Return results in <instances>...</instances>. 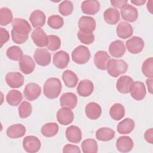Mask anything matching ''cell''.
<instances>
[{
  "mask_svg": "<svg viewBox=\"0 0 153 153\" xmlns=\"http://www.w3.org/2000/svg\"><path fill=\"white\" fill-rule=\"evenodd\" d=\"M128 2V1L127 0H114L111 1V5L114 7L115 8H122L124 7Z\"/></svg>",
  "mask_w": 153,
  "mask_h": 153,
  "instance_id": "7dc6e473",
  "label": "cell"
},
{
  "mask_svg": "<svg viewBox=\"0 0 153 153\" xmlns=\"http://www.w3.org/2000/svg\"><path fill=\"white\" fill-rule=\"evenodd\" d=\"M5 81L10 87L17 88L23 85L25 78L20 72H9L5 76Z\"/></svg>",
  "mask_w": 153,
  "mask_h": 153,
  "instance_id": "7c38bea8",
  "label": "cell"
},
{
  "mask_svg": "<svg viewBox=\"0 0 153 153\" xmlns=\"http://www.w3.org/2000/svg\"><path fill=\"white\" fill-rule=\"evenodd\" d=\"M18 112L19 115L21 118H27L32 114V106L29 102L27 101H23L19 105Z\"/></svg>",
  "mask_w": 153,
  "mask_h": 153,
  "instance_id": "ab89813d",
  "label": "cell"
},
{
  "mask_svg": "<svg viewBox=\"0 0 153 153\" xmlns=\"http://www.w3.org/2000/svg\"><path fill=\"white\" fill-rule=\"evenodd\" d=\"M41 146L40 140L35 136H26L23 140V147L27 152H37L40 149Z\"/></svg>",
  "mask_w": 153,
  "mask_h": 153,
  "instance_id": "5b68a950",
  "label": "cell"
},
{
  "mask_svg": "<svg viewBox=\"0 0 153 153\" xmlns=\"http://www.w3.org/2000/svg\"><path fill=\"white\" fill-rule=\"evenodd\" d=\"M126 45L129 53L133 54H136L140 53L143 50L145 46V43L142 38L134 36L126 41Z\"/></svg>",
  "mask_w": 153,
  "mask_h": 153,
  "instance_id": "8992f818",
  "label": "cell"
},
{
  "mask_svg": "<svg viewBox=\"0 0 153 153\" xmlns=\"http://www.w3.org/2000/svg\"><path fill=\"white\" fill-rule=\"evenodd\" d=\"M41 93V88L36 83L30 82L26 86L23 91L25 98L29 101H33L38 99Z\"/></svg>",
  "mask_w": 153,
  "mask_h": 153,
  "instance_id": "ba28073f",
  "label": "cell"
},
{
  "mask_svg": "<svg viewBox=\"0 0 153 153\" xmlns=\"http://www.w3.org/2000/svg\"><path fill=\"white\" fill-rule=\"evenodd\" d=\"M82 11L88 15L96 14L100 9V3L96 0L84 1L81 4Z\"/></svg>",
  "mask_w": 153,
  "mask_h": 153,
  "instance_id": "d4e9b609",
  "label": "cell"
},
{
  "mask_svg": "<svg viewBox=\"0 0 153 153\" xmlns=\"http://www.w3.org/2000/svg\"><path fill=\"white\" fill-rule=\"evenodd\" d=\"M6 55L10 60L19 61L20 59L23 56V52L19 47L13 45L9 47L7 50Z\"/></svg>",
  "mask_w": 153,
  "mask_h": 153,
  "instance_id": "8d00e7d4",
  "label": "cell"
},
{
  "mask_svg": "<svg viewBox=\"0 0 153 153\" xmlns=\"http://www.w3.org/2000/svg\"><path fill=\"white\" fill-rule=\"evenodd\" d=\"M59 128V127L56 123H48L42 126L41 132L44 136L51 137L57 134Z\"/></svg>",
  "mask_w": 153,
  "mask_h": 153,
  "instance_id": "836d02e7",
  "label": "cell"
},
{
  "mask_svg": "<svg viewBox=\"0 0 153 153\" xmlns=\"http://www.w3.org/2000/svg\"><path fill=\"white\" fill-rule=\"evenodd\" d=\"M152 4H153V1L152 0H151V1H149L147 2V5H146L148 10L151 14L152 13Z\"/></svg>",
  "mask_w": 153,
  "mask_h": 153,
  "instance_id": "816d5d0a",
  "label": "cell"
},
{
  "mask_svg": "<svg viewBox=\"0 0 153 153\" xmlns=\"http://www.w3.org/2000/svg\"><path fill=\"white\" fill-rule=\"evenodd\" d=\"M77 102V96L75 94L71 92L63 93L60 98V106L62 107H67L71 109L76 107Z\"/></svg>",
  "mask_w": 153,
  "mask_h": 153,
  "instance_id": "7402d4cb",
  "label": "cell"
},
{
  "mask_svg": "<svg viewBox=\"0 0 153 153\" xmlns=\"http://www.w3.org/2000/svg\"><path fill=\"white\" fill-rule=\"evenodd\" d=\"M62 78L65 85L69 88L75 87L78 82L77 75L71 70L65 71L62 74Z\"/></svg>",
  "mask_w": 153,
  "mask_h": 153,
  "instance_id": "1f68e13d",
  "label": "cell"
},
{
  "mask_svg": "<svg viewBox=\"0 0 153 153\" xmlns=\"http://www.w3.org/2000/svg\"><path fill=\"white\" fill-rule=\"evenodd\" d=\"M12 27L11 35L14 43L22 44L27 40L28 34L30 32L32 27L26 20L15 18L12 22Z\"/></svg>",
  "mask_w": 153,
  "mask_h": 153,
  "instance_id": "6da1fadb",
  "label": "cell"
},
{
  "mask_svg": "<svg viewBox=\"0 0 153 153\" xmlns=\"http://www.w3.org/2000/svg\"><path fill=\"white\" fill-rule=\"evenodd\" d=\"M72 60L79 65L87 63L91 57L90 52L88 47L84 45H79L76 47L72 52Z\"/></svg>",
  "mask_w": 153,
  "mask_h": 153,
  "instance_id": "277c9868",
  "label": "cell"
},
{
  "mask_svg": "<svg viewBox=\"0 0 153 153\" xmlns=\"http://www.w3.org/2000/svg\"><path fill=\"white\" fill-rule=\"evenodd\" d=\"M48 25L52 29H60L64 24L63 19L59 15H52L48 18Z\"/></svg>",
  "mask_w": 153,
  "mask_h": 153,
  "instance_id": "60d3db41",
  "label": "cell"
},
{
  "mask_svg": "<svg viewBox=\"0 0 153 153\" xmlns=\"http://www.w3.org/2000/svg\"><path fill=\"white\" fill-rule=\"evenodd\" d=\"M31 38L33 43L38 47H47L48 44V36L41 27L36 28L32 31Z\"/></svg>",
  "mask_w": 153,
  "mask_h": 153,
  "instance_id": "30bf717a",
  "label": "cell"
},
{
  "mask_svg": "<svg viewBox=\"0 0 153 153\" xmlns=\"http://www.w3.org/2000/svg\"><path fill=\"white\" fill-rule=\"evenodd\" d=\"M65 136L69 142L78 143L81 140L82 132L78 126L72 125L66 129Z\"/></svg>",
  "mask_w": 153,
  "mask_h": 153,
  "instance_id": "ac0fdd59",
  "label": "cell"
},
{
  "mask_svg": "<svg viewBox=\"0 0 153 153\" xmlns=\"http://www.w3.org/2000/svg\"><path fill=\"white\" fill-rule=\"evenodd\" d=\"M59 13L63 16H68L74 11V5L71 1H63L59 5Z\"/></svg>",
  "mask_w": 153,
  "mask_h": 153,
  "instance_id": "b9f144b4",
  "label": "cell"
},
{
  "mask_svg": "<svg viewBox=\"0 0 153 153\" xmlns=\"http://www.w3.org/2000/svg\"><path fill=\"white\" fill-rule=\"evenodd\" d=\"M81 148L84 153H96L98 151L97 143L93 139H87L82 141Z\"/></svg>",
  "mask_w": 153,
  "mask_h": 153,
  "instance_id": "d590c367",
  "label": "cell"
},
{
  "mask_svg": "<svg viewBox=\"0 0 153 153\" xmlns=\"http://www.w3.org/2000/svg\"><path fill=\"white\" fill-rule=\"evenodd\" d=\"M13 19V13L10 9L7 7L1 8L0 10V25L7 26L10 24Z\"/></svg>",
  "mask_w": 153,
  "mask_h": 153,
  "instance_id": "74e56055",
  "label": "cell"
},
{
  "mask_svg": "<svg viewBox=\"0 0 153 153\" xmlns=\"http://www.w3.org/2000/svg\"><path fill=\"white\" fill-rule=\"evenodd\" d=\"M1 33V47L3 46L10 39V34L7 30L3 27H0Z\"/></svg>",
  "mask_w": 153,
  "mask_h": 153,
  "instance_id": "bcb514c9",
  "label": "cell"
},
{
  "mask_svg": "<svg viewBox=\"0 0 153 153\" xmlns=\"http://www.w3.org/2000/svg\"><path fill=\"white\" fill-rule=\"evenodd\" d=\"M116 148L121 152H130L133 148V141L129 136H120L117 140Z\"/></svg>",
  "mask_w": 153,
  "mask_h": 153,
  "instance_id": "44dd1931",
  "label": "cell"
},
{
  "mask_svg": "<svg viewBox=\"0 0 153 153\" xmlns=\"http://www.w3.org/2000/svg\"><path fill=\"white\" fill-rule=\"evenodd\" d=\"M115 131L109 127H101L96 132V137L98 140L107 142L112 140L115 136Z\"/></svg>",
  "mask_w": 153,
  "mask_h": 153,
  "instance_id": "4dcf8cb0",
  "label": "cell"
},
{
  "mask_svg": "<svg viewBox=\"0 0 153 153\" xmlns=\"http://www.w3.org/2000/svg\"><path fill=\"white\" fill-rule=\"evenodd\" d=\"M33 58L35 62L39 66H46L51 62V54L45 48H37L35 50Z\"/></svg>",
  "mask_w": 153,
  "mask_h": 153,
  "instance_id": "9c48e42d",
  "label": "cell"
},
{
  "mask_svg": "<svg viewBox=\"0 0 153 153\" xmlns=\"http://www.w3.org/2000/svg\"><path fill=\"white\" fill-rule=\"evenodd\" d=\"M142 74L147 78L152 79L153 78V58L146 59L142 65Z\"/></svg>",
  "mask_w": 153,
  "mask_h": 153,
  "instance_id": "f35d334b",
  "label": "cell"
},
{
  "mask_svg": "<svg viewBox=\"0 0 153 153\" xmlns=\"http://www.w3.org/2000/svg\"><path fill=\"white\" fill-rule=\"evenodd\" d=\"M57 121L62 125L67 126L73 122L74 112L71 109L67 107H62L56 114Z\"/></svg>",
  "mask_w": 153,
  "mask_h": 153,
  "instance_id": "52a82bcc",
  "label": "cell"
},
{
  "mask_svg": "<svg viewBox=\"0 0 153 153\" xmlns=\"http://www.w3.org/2000/svg\"><path fill=\"white\" fill-rule=\"evenodd\" d=\"M48 42L47 48L52 51H54L60 48L61 45L60 38L54 35H50L48 36Z\"/></svg>",
  "mask_w": 153,
  "mask_h": 153,
  "instance_id": "ee69618b",
  "label": "cell"
},
{
  "mask_svg": "<svg viewBox=\"0 0 153 153\" xmlns=\"http://www.w3.org/2000/svg\"><path fill=\"white\" fill-rule=\"evenodd\" d=\"M78 38L81 43L89 45L94 41V35L91 32H85L79 30L77 33Z\"/></svg>",
  "mask_w": 153,
  "mask_h": 153,
  "instance_id": "7bdbcfd3",
  "label": "cell"
},
{
  "mask_svg": "<svg viewBox=\"0 0 153 153\" xmlns=\"http://www.w3.org/2000/svg\"><path fill=\"white\" fill-rule=\"evenodd\" d=\"M96 20L90 16H81L78 20V27L79 30L93 32L96 29Z\"/></svg>",
  "mask_w": 153,
  "mask_h": 153,
  "instance_id": "ffe728a7",
  "label": "cell"
},
{
  "mask_svg": "<svg viewBox=\"0 0 153 153\" xmlns=\"http://www.w3.org/2000/svg\"><path fill=\"white\" fill-rule=\"evenodd\" d=\"M116 32L117 36L120 38L125 39L132 36L133 33V29L130 23L125 22H122L117 25Z\"/></svg>",
  "mask_w": 153,
  "mask_h": 153,
  "instance_id": "83f0119b",
  "label": "cell"
},
{
  "mask_svg": "<svg viewBox=\"0 0 153 153\" xmlns=\"http://www.w3.org/2000/svg\"><path fill=\"white\" fill-rule=\"evenodd\" d=\"M23 99L22 94L17 90H10L6 96V101L11 106H17L22 102Z\"/></svg>",
  "mask_w": 153,
  "mask_h": 153,
  "instance_id": "e575fe53",
  "label": "cell"
},
{
  "mask_svg": "<svg viewBox=\"0 0 153 153\" xmlns=\"http://www.w3.org/2000/svg\"><path fill=\"white\" fill-rule=\"evenodd\" d=\"M120 14L124 20L131 23L135 22L138 17L137 8L128 4L121 9Z\"/></svg>",
  "mask_w": 153,
  "mask_h": 153,
  "instance_id": "4fadbf2b",
  "label": "cell"
},
{
  "mask_svg": "<svg viewBox=\"0 0 153 153\" xmlns=\"http://www.w3.org/2000/svg\"><path fill=\"white\" fill-rule=\"evenodd\" d=\"M110 55L115 58L121 57L126 51L124 43L121 40H115L112 42L108 49Z\"/></svg>",
  "mask_w": 153,
  "mask_h": 153,
  "instance_id": "5bb4252c",
  "label": "cell"
},
{
  "mask_svg": "<svg viewBox=\"0 0 153 153\" xmlns=\"http://www.w3.org/2000/svg\"><path fill=\"white\" fill-rule=\"evenodd\" d=\"M26 127L22 124H15L7 129V135L11 139H17L23 137L26 133Z\"/></svg>",
  "mask_w": 153,
  "mask_h": 153,
  "instance_id": "484cf974",
  "label": "cell"
},
{
  "mask_svg": "<svg viewBox=\"0 0 153 153\" xmlns=\"http://www.w3.org/2000/svg\"><path fill=\"white\" fill-rule=\"evenodd\" d=\"M46 16L45 13L39 10L33 11L30 15L29 21L35 28L42 27L45 23Z\"/></svg>",
  "mask_w": 153,
  "mask_h": 153,
  "instance_id": "603a6c76",
  "label": "cell"
},
{
  "mask_svg": "<svg viewBox=\"0 0 153 153\" xmlns=\"http://www.w3.org/2000/svg\"><path fill=\"white\" fill-rule=\"evenodd\" d=\"M109 59L110 56L106 51L100 50L96 52L94 56V63L97 68L104 71L106 69Z\"/></svg>",
  "mask_w": 153,
  "mask_h": 153,
  "instance_id": "d6986e66",
  "label": "cell"
},
{
  "mask_svg": "<svg viewBox=\"0 0 153 153\" xmlns=\"http://www.w3.org/2000/svg\"><path fill=\"white\" fill-rule=\"evenodd\" d=\"M63 153H68V152H75V153H80L81 150L79 148L75 145L72 144H66L64 146L63 148Z\"/></svg>",
  "mask_w": 153,
  "mask_h": 153,
  "instance_id": "f6af8a7d",
  "label": "cell"
},
{
  "mask_svg": "<svg viewBox=\"0 0 153 153\" xmlns=\"http://www.w3.org/2000/svg\"><path fill=\"white\" fill-rule=\"evenodd\" d=\"M133 83L134 81L132 78L128 75H123L118 79L116 87L120 93L127 94L130 93Z\"/></svg>",
  "mask_w": 153,
  "mask_h": 153,
  "instance_id": "8fae6325",
  "label": "cell"
},
{
  "mask_svg": "<svg viewBox=\"0 0 153 153\" xmlns=\"http://www.w3.org/2000/svg\"><path fill=\"white\" fill-rule=\"evenodd\" d=\"M94 90V84L89 79L81 81L77 86V93L82 97L90 96Z\"/></svg>",
  "mask_w": 153,
  "mask_h": 153,
  "instance_id": "4316f807",
  "label": "cell"
},
{
  "mask_svg": "<svg viewBox=\"0 0 153 153\" xmlns=\"http://www.w3.org/2000/svg\"><path fill=\"white\" fill-rule=\"evenodd\" d=\"M20 70L24 74L32 73L35 68V63L33 59L28 55H23L19 62Z\"/></svg>",
  "mask_w": 153,
  "mask_h": 153,
  "instance_id": "2e32d148",
  "label": "cell"
},
{
  "mask_svg": "<svg viewBox=\"0 0 153 153\" xmlns=\"http://www.w3.org/2000/svg\"><path fill=\"white\" fill-rule=\"evenodd\" d=\"M86 116L90 120H95L98 119L102 114V108L96 102L88 103L85 108Z\"/></svg>",
  "mask_w": 153,
  "mask_h": 153,
  "instance_id": "cb8c5ba5",
  "label": "cell"
},
{
  "mask_svg": "<svg viewBox=\"0 0 153 153\" xmlns=\"http://www.w3.org/2000/svg\"><path fill=\"white\" fill-rule=\"evenodd\" d=\"M144 138L145 140L150 144L153 143V128H151L147 130L144 134Z\"/></svg>",
  "mask_w": 153,
  "mask_h": 153,
  "instance_id": "c3c4849f",
  "label": "cell"
},
{
  "mask_svg": "<svg viewBox=\"0 0 153 153\" xmlns=\"http://www.w3.org/2000/svg\"><path fill=\"white\" fill-rule=\"evenodd\" d=\"M133 99L136 100H143L146 94V88L144 84L141 81H134L133 85L130 91Z\"/></svg>",
  "mask_w": 153,
  "mask_h": 153,
  "instance_id": "e0dca14e",
  "label": "cell"
},
{
  "mask_svg": "<svg viewBox=\"0 0 153 153\" xmlns=\"http://www.w3.org/2000/svg\"><path fill=\"white\" fill-rule=\"evenodd\" d=\"M152 82H153V80L152 79H151V78H148L146 80V84L148 87V91L151 94L152 93Z\"/></svg>",
  "mask_w": 153,
  "mask_h": 153,
  "instance_id": "681fc988",
  "label": "cell"
},
{
  "mask_svg": "<svg viewBox=\"0 0 153 153\" xmlns=\"http://www.w3.org/2000/svg\"><path fill=\"white\" fill-rule=\"evenodd\" d=\"M135 123L134 121L129 118H126L120 121L117 127V131L121 134L130 133L134 128Z\"/></svg>",
  "mask_w": 153,
  "mask_h": 153,
  "instance_id": "f546056e",
  "label": "cell"
},
{
  "mask_svg": "<svg viewBox=\"0 0 153 153\" xmlns=\"http://www.w3.org/2000/svg\"><path fill=\"white\" fill-rule=\"evenodd\" d=\"M69 62V54L63 50L56 52L53 58L54 65L59 69H64L66 68Z\"/></svg>",
  "mask_w": 153,
  "mask_h": 153,
  "instance_id": "9a60e30c",
  "label": "cell"
},
{
  "mask_svg": "<svg viewBox=\"0 0 153 153\" xmlns=\"http://www.w3.org/2000/svg\"><path fill=\"white\" fill-rule=\"evenodd\" d=\"M128 69V64L122 59H110L107 64V72L112 77H117L125 74Z\"/></svg>",
  "mask_w": 153,
  "mask_h": 153,
  "instance_id": "3957f363",
  "label": "cell"
},
{
  "mask_svg": "<svg viewBox=\"0 0 153 153\" xmlns=\"http://www.w3.org/2000/svg\"><path fill=\"white\" fill-rule=\"evenodd\" d=\"M130 2L134 5H136L137 6H141L146 2V1L145 0H131Z\"/></svg>",
  "mask_w": 153,
  "mask_h": 153,
  "instance_id": "f907efd6",
  "label": "cell"
},
{
  "mask_svg": "<svg viewBox=\"0 0 153 153\" xmlns=\"http://www.w3.org/2000/svg\"><path fill=\"white\" fill-rule=\"evenodd\" d=\"M103 19L108 24L111 25H115L120 20V12L115 8H108L103 13Z\"/></svg>",
  "mask_w": 153,
  "mask_h": 153,
  "instance_id": "f1b7e54d",
  "label": "cell"
},
{
  "mask_svg": "<svg viewBox=\"0 0 153 153\" xmlns=\"http://www.w3.org/2000/svg\"><path fill=\"white\" fill-rule=\"evenodd\" d=\"M62 84L59 79L52 77L47 79L43 87L44 94L49 99L57 98L62 91Z\"/></svg>",
  "mask_w": 153,
  "mask_h": 153,
  "instance_id": "7a4b0ae2",
  "label": "cell"
},
{
  "mask_svg": "<svg viewBox=\"0 0 153 153\" xmlns=\"http://www.w3.org/2000/svg\"><path fill=\"white\" fill-rule=\"evenodd\" d=\"M109 113L110 117L114 120L119 121L125 115V108L122 104L117 103L110 108Z\"/></svg>",
  "mask_w": 153,
  "mask_h": 153,
  "instance_id": "d6a6232c",
  "label": "cell"
}]
</instances>
